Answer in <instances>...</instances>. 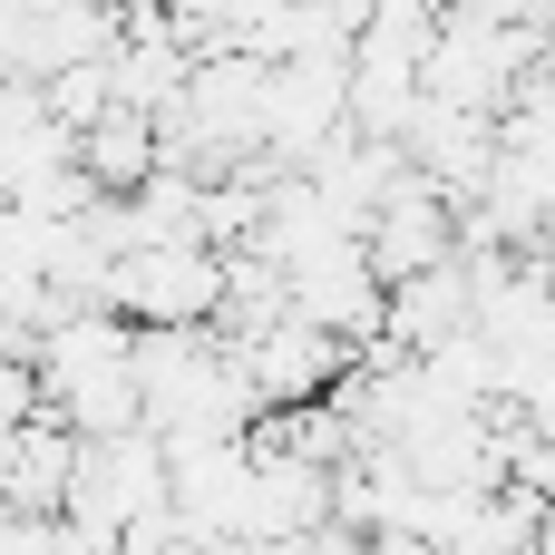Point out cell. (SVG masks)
Instances as JSON below:
<instances>
[{"label": "cell", "instance_id": "1", "mask_svg": "<svg viewBox=\"0 0 555 555\" xmlns=\"http://www.w3.org/2000/svg\"><path fill=\"white\" fill-rule=\"evenodd\" d=\"M156 507H166V439H156L146 420L78 439L68 488H59V537H78V546H117V537H127L137 517H156Z\"/></svg>", "mask_w": 555, "mask_h": 555}, {"label": "cell", "instance_id": "2", "mask_svg": "<svg viewBox=\"0 0 555 555\" xmlns=\"http://www.w3.org/2000/svg\"><path fill=\"white\" fill-rule=\"evenodd\" d=\"M351 234H361V263H371L380 283H400V273H420V263L459 254V205H449V195L400 156V166H390V185L361 205V224H351Z\"/></svg>", "mask_w": 555, "mask_h": 555}, {"label": "cell", "instance_id": "3", "mask_svg": "<svg viewBox=\"0 0 555 555\" xmlns=\"http://www.w3.org/2000/svg\"><path fill=\"white\" fill-rule=\"evenodd\" d=\"M224 351L254 380V400H322L341 380V361H351V341L322 332V322H302V312H273L254 332H224Z\"/></svg>", "mask_w": 555, "mask_h": 555}, {"label": "cell", "instance_id": "4", "mask_svg": "<svg viewBox=\"0 0 555 555\" xmlns=\"http://www.w3.org/2000/svg\"><path fill=\"white\" fill-rule=\"evenodd\" d=\"M78 166H88V185L127 195V185L156 166V117H146V107H127V98H107V107L78 127Z\"/></svg>", "mask_w": 555, "mask_h": 555}, {"label": "cell", "instance_id": "5", "mask_svg": "<svg viewBox=\"0 0 555 555\" xmlns=\"http://www.w3.org/2000/svg\"><path fill=\"white\" fill-rule=\"evenodd\" d=\"M498 10H546V0H498Z\"/></svg>", "mask_w": 555, "mask_h": 555}]
</instances>
